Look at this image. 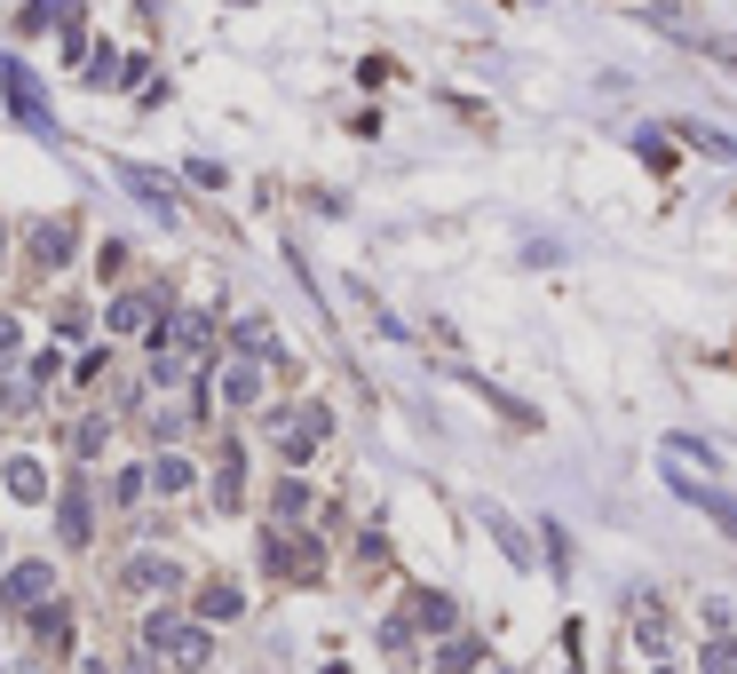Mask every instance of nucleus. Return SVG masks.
<instances>
[{"label": "nucleus", "instance_id": "1", "mask_svg": "<svg viewBox=\"0 0 737 674\" xmlns=\"http://www.w3.org/2000/svg\"><path fill=\"white\" fill-rule=\"evenodd\" d=\"M0 95H9L16 127H32V135H56V112H48V95H41V80H32L16 56H0Z\"/></svg>", "mask_w": 737, "mask_h": 674}, {"label": "nucleus", "instance_id": "2", "mask_svg": "<svg viewBox=\"0 0 737 674\" xmlns=\"http://www.w3.org/2000/svg\"><path fill=\"white\" fill-rule=\"evenodd\" d=\"M143 635H151V651H166L175 666H207V651H215V643H207V627H183L175 612H151Z\"/></svg>", "mask_w": 737, "mask_h": 674}, {"label": "nucleus", "instance_id": "3", "mask_svg": "<svg viewBox=\"0 0 737 674\" xmlns=\"http://www.w3.org/2000/svg\"><path fill=\"white\" fill-rule=\"evenodd\" d=\"M666 484H675V500H690V509H706V516H714V532H722L729 548H737V500H729L722 484H698L690 468H666Z\"/></svg>", "mask_w": 737, "mask_h": 674}, {"label": "nucleus", "instance_id": "4", "mask_svg": "<svg viewBox=\"0 0 737 674\" xmlns=\"http://www.w3.org/2000/svg\"><path fill=\"white\" fill-rule=\"evenodd\" d=\"M112 175H119V191H136V207H143V215H159V222H175V183H166L159 167H143V159H119Z\"/></svg>", "mask_w": 737, "mask_h": 674}, {"label": "nucleus", "instance_id": "5", "mask_svg": "<svg viewBox=\"0 0 737 674\" xmlns=\"http://www.w3.org/2000/svg\"><path fill=\"white\" fill-rule=\"evenodd\" d=\"M325 436H333V413H325V404H301V413H286V421H278V453L301 468V460H310V453L325 445Z\"/></svg>", "mask_w": 737, "mask_h": 674}, {"label": "nucleus", "instance_id": "6", "mask_svg": "<svg viewBox=\"0 0 737 674\" xmlns=\"http://www.w3.org/2000/svg\"><path fill=\"white\" fill-rule=\"evenodd\" d=\"M48 587H56V571H48V563H16L9 580H0V603H16V612H41Z\"/></svg>", "mask_w": 737, "mask_h": 674}, {"label": "nucleus", "instance_id": "7", "mask_svg": "<svg viewBox=\"0 0 737 674\" xmlns=\"http://www.w3.org/2000/svg\"><path fill=\"white\" fill-rule=\"evenodd\" d=\"M611 9L643 16V24H658V32H675V41H698V24H690V9H682V0H611Z\"/></svg>", "mask_w": 737, "mask_h": 674}, {"label": "nucleus", "instance_id": "8", "mask_svg": "<svg viewBox=\"0 0 737 674\" xmlns=\"http://www.w3.org/2000/svg\"><path fill=\"white\" fill-rule=\"evenodd\" d=\"M64 254H72V215H48V222H32V262L41 270H64Z\"/></svg>", "mask_w": 737, "mask_h": 674}, {"label": "nucleus", "instance_id": "9", "mask_svg": "<svg viewBox=\"0 0 737 674\" xmlns=\"http://www.w3.org/2000/svg\"><path fill=\"white\" fill-rule=\"evenodd\" d=\"M127 587H136V595H166V587H183V563H166V556H136V563H127Z\"/></svg>", "mask_w": 737, "mask_h": 674}, {"label": "nucleus", "instance_id": "10", "mask_svg": "<svg viewBox=\"0 0 737 674\" xmlns=\"http://www.w3.org/2000/svg\"><path fill=\"white\" fill-rule=\"evenodd\" d=\"M127 80H143V56H119V48H95V64H88V88H127Z\"/></svg>", "mask_w": 737, "mask_h": 674}, {"label": "nucleus", "instance_id": "11", "mask_svg": "<svg viewBox=\"0 0 737 674\" xmlns=\"http://www.w3.org/2000/svg\"><path fill=\"white\" fill-rule=\"evenodd\" d=\"M151 310H159V294H112L104 325H112V333H143V325H151Z\"/></svg>", "mask_w": 737, "mask_h": 674}, {"label": "nucleus", "instance_id": "12", "mask_svg": "<svg viewBox=\"0 0 737 674\" xmlns=\"http://www.w3.org/2000/svg\"><path fill=\"white\" fill-rule=\"evenodd\" d=\"M675 135H682L690 151H706V159H737V135H722V127H698V119H682Z\"/></svg>", "mask_w": 737, "mask_h": 674}, {"label": "nucleus", "instance_id": "13", "mask_svg": "<svg viewBox=\"0 0 737 674\" xmlns=\"http://www.w3.org/2000/svg\"><path fill=\"white\" fill-rule=\"evenodd\" d=\"M254 389H262L254 357H230V365H222V397H230V404H254Z\"/></svg>", "mask_w": 737, "mask_h": 674}, {"label": "nucleus", "instance_id": "14", "mask_svg": "<svg viewBox=\"0 0 737 674\" xmlns=\"http://www.w3.org/2000/svg\"><path fill=\"white\" fill-rule=\"evenodd\" d=\"M0 477H9V492H16V500H41V492H48V468H41V460H9Z\"/></svg>", "mask_w": 737, "mask_h": 674}, {"label": "nucleus", "instance_id": "15", "mask_svg": "<svg viewBox=\"0 0 737 674\" xmlns=\"http://www.w3.org/2000/svg\"><path fill=\"white\" fill-rule=\"evenodd\" d=\"M215 509H239V445H222V468H215Z\"/></svg>", "mask_w": 737, "mask_h": 674}, {"label": "nucleus", "instance_id": "16", "mask_svg": "<svg viewBox=\"0 0 737 674\" xmlns=\"http://www.w3.org/2000/svg\"><path fill=\"white\" fill-rule=\"evenodd\" d=\"M413 619L437 627V635H452V595H413Z\"/></svg>", "mask_w": 737, "mask_h": 674}, {"label": "nucleus", "instance_id": "17", "mask_svg": "<svg viewBox=\"0 0 737 674\" xmlns=\"http://www.w3.org/2000/svg\"><path fill=\"white\" fill-rule=\"evenodd\" d=\"M56 524H64L72 548H88V500H80V492H64V516H56Z\"/></svg>", "mask_w": 737, "mask_h": 674}, {"label": "nucleus", "instance_id": "18", "mask_svg": "<svg viewBox=\"0 0 737 674\" xmlns=\"http://www.w3.org/2000/svg\"><path fill=\"white\" fill-rule=\"evenodd\" d=\"M143 484H159V492H191V460H175V453H166V460L151 468Z\"/></svg>", "mask_w": 737, "mask_h": 674}, {"label": "nucleus", "instance_id": "19", "mask_svg": "<svg viewBox=\"0 0 737 674\" xmlns=\"http://www.w3.org/2000/svg\"><path fill=\"white\" fill-rule=\"evenodd\" d=\"M104 445H112V421H80V429H72V453H80V460H95Z\"/></svg>", "mask_w": 737, "mask_h": 674}, {"label": "nucleus", "instance_id": "20", "mask_svg": "<svg viewBox=\"0 0 737 674\" xmlns=\"http://www.w3.org/2000/svg\"><path fill=\"white\" fill-rule=\"evenodd\" d=\"M690 48H698V56H714V64H729V72H737V32H698Z\"/></svg>", "mask_w": 737, "mask_h": 674}, {"label": "nucleus", "instance_id": "21", "mask_svg": "<svg viewBox=\"0 0 737 674\" xmlns=\"http://www.w3.org/2000/svg\"><path fill=\"white\" fill-rule=\"evenodd\" d=\"M492 539L508 548V563H516V571H531V548H523V532H516L508 516H492Z\"/></svg>", "mask_w": 737, "mask_h": 674}, {"label": "nucleus", "instance_id": "22", "mask_svg": "<svg viewBox=\"0 0 737 674\" xmlns=\"http://www.w3.org/2000/svg\"><path fill=\"white\" fill-rule=\"evenodd\" d=\"M198 612H207V619H239V587H207V595H198Z\"/></svg>", "mask_w": 737, "mask_h": 674}, {"label": "nucleus", "instance_id": "23", "mask_svg": "<svg viewBox=\"0 0 737 674\" xmlns=\"http://www.w3.org/2000/svg\"><path fill=\"white\" fill-rule=\"evenodd\" d=\"M278 516H310V484H301V477L278 484Z\"/></svg>", "mask_w": 737, "mask_h": 674}, {"label": "nucleus", "instance_id": "24", "mask_svg": "<svg viewBox=\"0 0 737 674\" xmlns=\"http://www.w3.org/2000/svg\"><path fill=\"white\" fill-rule=\"evenodd\" d=\"M112 500H119V509H136V500H143V468H119V477H112Z\"/></svg>", "mask_w": 737, "mask_h": 674}, {"label": "nucleus", "instance_id": "25", "mask_svg": "<svg viewBox=\"0 0 737 674\" xmlns=\"http://www.w3.org/2000/svg\"><path fill=\"white\" fill-rule=\"evenodd\" d=\"M95 270H104V278H127V247H119V239H112V247H104V254H95Z\"/></svg>", "mask_w": 737, "mask_h": 674}, {"label": "nucleus", "instance_id": "26", "mask_svg": "<svg viewBox=\"0 0 737 674\" xmlns=\"http://www.w3.org/2000/svg\"><path fill=\"white\" fill-rule=\"evenodd\" d=\"M706 674H737V643H714V651H706Z\"/></svg>", "mask_w": 737, "mask_h": 674}, {"label": "nucleus", "instance_id": "27", "mask_svg": "<svg viewBox=\"0 0 737 674\" xmlns=\"http://www.w3.org/2000/svg\"><path fill=\"white\" fill-rule=\"evenodd\" d=\"M0 357H16V325L9 318H0Z\"/></svg>", "mask_w": 737, "mask_h": 674}, {"label": "nucleus", "instance_id": "28", "mask_svg": "<svg viewBox=\"0 0 737 674\" xmlns=\"http://www.w3.org/2000/svg\"><path fill=\"white\" fill-rule=\"evenodd\" d=\"M0 254H9V222H0Z\"/></svg>", "mask_w": 737, "mask_h": 674}, {"label": "nucleus", "instance_id": "29", "mask_svg": "<svg viewBox=\"0 0 737 674\" xmlns=\"http://www.w3.org/2000/svg\"><path fill=\"white\" fill-rule=\"evenodd\" d=\"M239 9H254V0H239Z\"/></svg>", "mask_w": 737, "mask_h": 674}, {"label": "nucleus", "instance_id": "30", "mask_svg": "<svg viewBox=\"0 0 737 674\" xmlns=\"http://www.w3.org/2000/svg\"><path fill=\"white\" fill-rule=\"evenodd\" d=\"M0 674H9V666H0Z\"/></svg>", "mask_w": 737, "mask_h": 674}]
</instances>
